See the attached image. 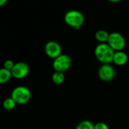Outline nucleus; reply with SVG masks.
I'll list each match as a JSON object with an SVG mask.
<instances>
[{"label":"nucleus","instance_id":"1","mask_svg":"<svg viewBox=\"0 0 129 129\" xmlns=\"http://www.w3.org/2000/svg\"><path fill=\"white\" fill-rule=\"evenodd\" d=\"M115 51L106 43H99L94 49L96 58L103 64H110L113 61Z\"/></svg>","mask_w":129,"mask_h":129},{"label":"nucleus","instance_id":"2","mask_svg":"<svg viewBox=\"0 0 129 129\" xmlns=\"http://www.w3.org/2000/svg\"><path fill=\"white\" fill-rule=\"evenodd\" d=\"M64 21L68 26L75 30H79L84 23V16L81 12L73 9L66 13Z\"/></svg>","mask_w":129,"mask_h":129},{"label":"nucleus","instance_id":"3","mask_svg":"<svg viewBox=\"0 0 129 129\" xmlns=\"http://www.w3.org/2000/svg\"><path fill=\"white\" fill-rule=\"evenodd\" d=\"M11 97L18 105H24L30 100L31 92L28 87L20 85L12 90Z\"/></svg>","mask_w":129,"mask_h":129},{"label":"nucleus","instance_id":"4","mask_svg":"<svg viewBox=\"0 0 129 129\" xmlns=\"http://www.w3.org/2000/svg\"><path fill=\"white\" fill-rule=\"evenodd\" d=\"M72 66V58L66 54H61L56 58L53 59L52 68L55 72H66Z\"/></svg>","mask_w":129,"mask_h":129},{"label":"nucleus","instance_id":"5","mask_svg":"<svg viewBox=\"0 0 129 129\" xmlns=\"http://www.w3.org/2000/svg\"><path fill=\"white\" fill-rule=\"evenodd\" d=\"M107 43L115 52H118L124 49L126 42L122 34L118 32H112L109 34Z\"/></svg>","mask_w":129,"mask_h":129},{"label":"nucleus","instance_id":"6","mask_svg":"<svg viewBox=\"0 0 129 129\" xmlns=\"http://www.w3.org/2000/svg\"><path fill=\"white\" fill-rule=\"evenodd\" d=\"M115 70L110 64H103L98 70L100 79L104 82H109L115 77Z\"/></svg>","mask_w":129,"mask_h":129},{"label":"nucleus","instance_id":"7","mask_svg":"<svg viewBox=\"0 0 129 129\" xmlns=\"http://www.w3.org/2000/svg\"><path fill=\"white\" fill-rule=\"evenodd\" d=\"M11 72L12 78L15 79H23L28 75L30 72V68L27 63L24 61H18L15 64Z\"/></svg>","mask_w":129,"mask_h":129},{"label":"nucleus","instance_id":"8","mask_svg":"<svg viewBox=\"0 0 129 129\" xmlns=\"http://www.w3.org/2000/svg\"><path fill=\"white\" fill-rule=\"evenodd\" d=\"M44 50H45V53L46 55L52 59L56 58L57 57H58L60 55L62 54V49H61V45L54 40H50L49 42H47L45 45L44 47Z\"/></svg>","mask_w":129,"mask_h":129},{"label":"nucleus","instance_id":"9","mask_svg":"<svg viewBox=\"0 0 129 129\" xmlns=\"http://www.w3.org/2000/svg\"><path fill=\"white\" fill-rule=\"evenodd\" d=\"M128 61V56L126 52L122 51L115 52L113 57L112 62L118 66H123L125 64H127Z\"/></svg>","mask_w":129,"mask_h":129},{"label":"nucleus","instance_id":"10","mask_svg":"<svg viewBox=\"0 0 129 129\" xmlns=\"http://www.w3.org/2000/svg\"><path fill=\"white\" fill-rule=\"evenodd\" d=\"M12 75L11 71L4 68L0 69V84H4L11 81Z\"/></svg>","mask_w":129,"mask_h":129},{"label":"nucleus","instance_id":"11","mask_svg":"<svg viewBox=\"0 0 129 129\" xmlns=\"http://www.w3.org/2000/svg\"><path fill=\"white\" fill-rule=\"evenodd\" d=\"M109 37V34L105 30H99L95 34V39L100 43H106Z\"/></svg>","mask_w":129,"mask_h":129},{"label":"nucleus","instance_id":"12","mask_svg":"<svg viewBox=\"0 0 129 129\" xmlns=\"http://www.w3.org/2000/svg\"><path fill=\"white\" fill-rule=\"evenodd\" d=\"M64 79H66V76H64V73L62 72H55L52 75V81L56 85H60L63 84Z\"/></svg>","mask_w":129,"mask_h":129},{"label":"nucleus","instance_id":"13","mask_svg":"<svg viewBox=\"0 0 129 129\" xmlns=\"http://www.w3.org/2000/svg\"><path fill=\"white\" fill-rule=\"evenodd\" d=\"M17 103H15V101L10 96V97H8L6 98V100H4L3 103V108L7 110V111H11V110H13L15 106H16Z\"/></svg>","mask_w":129,"mask_h":129},{"label":"nucleus","instance_id":"14","mask_svg":"<svg viewBox=\"0 0 129 129\" xmlns=\"http://www.w3.org/2000/svg\"><path fill=\"white\" fill-rule=\"evenodd\" d=\"M75 129H94V124L89 120H84L78 124Z\"/></svg>","mask_w":129,"mask_h":129},{"label":"nucleus","instance_id":"15","mask_svg":"<svg viewBox=\"0 0 129 129\" xmlns=\"http://www.w3.org/2000/svg\"><path fill=\"white\" fill-rule=\"evenodd\" d=\"M15 62L11 60V59H7L4 61L3 63V68L7 69V70H9V71H12V69H13L14 66H15Z\"/></svg>","mask_w":129,"mask_h":129},{"label":"nucleus","instance_id":"16","mask_svg":"<svg viewBox=\"0 0 129 129\" xmlns=\"http://www.w3.org/2000/svg\"><path fill=\"white\" fill-rule=\"evenodd\" d=\"M94 129H109V128L106 123L100 121L94 124Z\"/></svg>","mask_w":129,"mask_h":129},{"label":"nucleus","instance_id":"17","mask_svg":"<svg viewBox=\"0 0 129 129\" xmlns=\"http://www.w3.org/2000/svg\"><path fill=\"white\" fill-rule=\"evenodd\" d=\"M8 2V0H0V7L5 6Z\"/></svg>","mask_w":129,"mask_h":129},{"label":"nucleus","instance_id":"18","mask_svg":"<svg viewBox=\"0 0 129 129\" xmlns=\"http://www.w3.org/2000/svg\"><path fill=\"white\" fill-rule=\"evenodd\" d=\"M108 1H109L110 3H120V2L123 1V0H108Z\"/></svg>","mask_w":129,"mask_h":129}]
</instances>
